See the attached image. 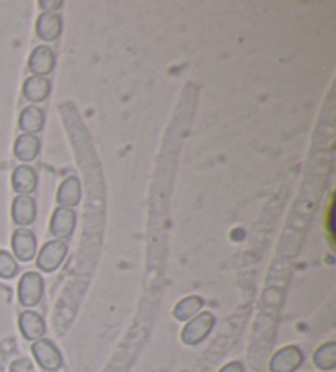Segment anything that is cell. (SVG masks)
I'll return each mask as SVG.
<instances>
[{"label": "cell", "mask_w": 336, "mask_h": 372, "mask_svg": "<svg viewBox=\"0 0 336 372\" xmlns=\"http://www.w3.org/2000/svg\"><path fill=\"white\" fill-rule=\"evenodd\" d=\"M12 248L15 256L20 261H32L35 254H37V238H35V233L32 230H27V228H18L12 236Z\"/></svg>", "instance_id": "6da1fadb"}, {"label": "cell", "mask_w": 336, "mask_h": 372, "mask_svg": "<svg viewBox=\"0 0 336 372\" xmlns=\"http://www.w3.org/2000/svg\"><path fill=\"white\" fill-rule=\"evenodd\" d=\"M66 253H68V246L63 241H49L43 246L42 253L38 258V266L43 271L51 272L56 268L61 266V263L64 261Z\"/></svg>", "instance_id": "7a4b0ae2"}, {"label": "cell", "mask_w": 336, "mask_h": 372, "mask_svg": "<svg viewBox=\"0 0 336 372\" xmlns=\"http://www.w3.org/2000/svg\"><path fill=\"white\" fill-rule=\"evenodd\" d=\"M43 292V280L38 274L28 272L25 274L20 280V287H18V295H20V302L27 307H32V305L38 304L40 299H42Z\"/></svg>", "instance_id": "3957f363"}, {"label": "cell", "mask_w": 336, "mask_h": 372, "mask_svg": "<svg viewBox=\"0 0 336 372\" xmlns=\"http://www.w3.org/2000/svg\"><path fill=\"white\" fill-rule=\"evenodd\" d=\"M76 228V212L73 208L58 207L51 218L49 230L56 238H69Z\"/></svg>", "instance_id": "277c9868"}, {"label": "cell", "mask_w": 336, "mask_h": 372, "mask_svg": "<svg viewBox=\"0 0 336 372\" xmlns=\"http://www.w3.org/2000/svg\"><path fill=\"white\" fill-rule=\"evenodd\" d=\"M54 68V53L48 47H38L33 49L28 59V69L32 71L33 76L44 78Z\"/></svg>", "instance_id": "5b68a950"}, {"label": "cell", "mask_w": 336, "mask_h": 372, "mask_svg": "<svg viewBox=\"0 0 336 372\" xmlns=\"http://www.w3.org/2000/svg\"><path fill=\"white\" fill-rule=\"evenodd\" d=\"M12 218L18 227L32 225L37 218V202L30 196H17L12 207Z\"/></svg>", "instance_id": "8992f818"}, {"label": "cell", "mask_w": 336, "mask_h": 372, "mask_svg": "<svg viewBox=\"0 0 336 372\" xmlns=\"http://www.w3.org/2000/svg\"><path fill=\"white\" fill-rule=\"evenodd\" d=\"M63 32V20L58 13L44 12L40 15L37 23V35L43 42H54Z\"/></svg>", "instance_id": "52a82bcc"}, {"label": "cell", "mask_w": 336, "mask_h": 372, "mask_svg": "<svg viewBox=\"0 0 336 372\" xmlns=\"http://www.w3.org/2000/svg\"><path fill=\"white\" fill-rule=\"evenodd\" d=\"M12 186L13 191L18 192V196H28V193L35 192V188L38 186L37 172L30 166H18L13 171Z\"/></svg>", "instance_id": "ba28073f"}, {"label": "cell", "mask_w": 336, "mask_h": 372, "mask_svg": "<svg viewBox=\"0 0 336 372\" xmlns=\"http://www.w3.org/2000/svg\"><path fill=\"white\" fill-rule=\"evenodd\" d=\"M49 92H51V84L47 78L32 76V78L25 80L23 95L25 99L33 102V104H40V102L47 100Z\"/></svg>", "instance_id": "9c48e42d"}, {"label": "cell", "mask_w": 336, "mask_h": 372, "mask_svg": "<svg viewBox=\"0 0 336 372\" xmlns=\"http://www.w3.org/2000/svg\"><path fill=\"white\" fill-rule=\"evenodd\" d=\"M213 325V317L210 313H202L200 317H197L192 323L187 325L184 330V341L189 344H196L198 341L205 338V335L210 331Z\"/></svg>", "instance_id": "30bf717a"}, {"label": "cell", "mask_w": 336, "mask_h": 372, "mask_svg": "<svg viewBox=\"0 0 336 372\" xmlns=\"http://www.w3.org/2000/svg\"><path fill=\"white\" fill-rule=\"evenodd\" d=\"M58 203L64 208H73L80 200V182L78 177H68L58 191Z\"/></svg>", "instance_id": "8fae6325"}, {"label": "cell", "mask_w": 336, "mask_h": 372, "mask_svg": "<svg viewBox=\"0 0 336 372\" xmlns=\"http://www.w3.org/2000/svg\"><path fill=\"white\" fill-rule=\"evenodd\" d=\"M13 152L22 162L33 161L40 152V140L35 135H20L15 141Z\"/></svg>", "instance_id": "7c38bea8"}, {"label": "cell", "mask_w": 336, "mask_h": 372, "mask_svg": "<svg viewBox=\"0 0 336 372\" xmlns=\"http://www.w3.org/2000/svg\"><path fill=\"white\" fill-rule=\"evenodd\" d=\"M33 353L44 369L54 371L61 366V354L49 341H40L33 346Z\"/></svg>", "instance_id": "4fadbf2b"}, {"label": "cell", "mask_w": 336, "mask_h": 372, "mask_svg": "<svg viewBox=\"0 0 336 372\" xmlns=\"http://www.w3.org/2000/svg\"><path fill=\"white\" fill-rule=\"evenodd\" d=\"M18 125H20V128H22L27 135L38 133V131H42L43 125H44L43 110L38 109V107H35V105L27 107V109H23L22 115H20Z\"/></svg>", "instance_id": "5bb4252c"}, {"label": "cell", "mask_w": 336, "mask_h": 372, "mask_svg": "<svg viewBox=\"0 0 336 372\" xmlns=\"http://www.w3.org/2000/svg\"><path fill=\"white\" fill-rule=\"evenodd\" d=\"M20 328H22L25 338L35 340L44 333V323L38 313L25 312L20 317Z\"/></svg>", "instance_id": "9a60e30c"}, {"label": "cell", "mask_w": 336, "mask_h": 372, "mask_svg": "<svg viewBox=\"0 0 336 372\" xmlns=\"http://www.w3.org/2000/svg\"><path fill=\"white\" fill-rule=\"evenodd\" d=\"M302 361V354L299 349L287 348L286 351H281L274 359V371L276 372H290L295 366L300 364Z\"/></svg>", "instance_id": "2e32d148"}, {"label": "cell", "mask_w": 336, "mask_h": 372, "mask_svg": "<svg viewBox=\"0 0 336 372\" xmlns=\"http://www.w3.org/2000/svg\"><path fill=\"white\" fill-rule=\"evenodd\" d=\"M200 305H202L200 299H197V297L186 299L184 302H181L176 307V317L179 320H187L189 317H192L198 308H200Z\"/></svg>", "instance_id": "e0dca14e"}, {"label": "cell", "mask_w": 336, "mask_h": 372, "mask_svg": "<svg viewBox=\"0 0 336 372\" xmlns=\"http://www.w3.org/2000/svg\"><path fill=\"white\" fill-rule=\"evenodd\" d=\"M18 272V266L12 258V254L7 251H0V277L12 279Z\"/></svg>", "instance_id": "ac0fdd59"}, {"label": "cell", "mask_w": 336, "mask_h": 372, "mask_svg": "<svg viewBox=\"0 0 336 372\" xmlns=\"http://www.w3.org/2000/svg\"><path fill=\"white\" fill-rule=\"evenodd\" d=\"M333 212H335V196L332 193L330 196V200L327 203V210H325V218H323V223H325V230H327L328 234V241L332 246H335V228H333Z\"/></svg>", "instance_id": "d6986e66"}, {"label": "cell", "mask_w": 336, "mask_h": 372, "mask_svg": "<svg viewBox=\"0 0 336 372\" xmlns=\"http://www.w3.org/2000/svg\"><path fill=\"white\" fill-rule=\"evenodd\" d=\"M40 5H42L43 8L48 7V10H56V8H59L61 5H63V2H61V0H54V2H51V0H49V2H44V0H42V2H40Z\"/></svg>", "instance_id": "ffe728a7"}]
</instances>
